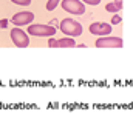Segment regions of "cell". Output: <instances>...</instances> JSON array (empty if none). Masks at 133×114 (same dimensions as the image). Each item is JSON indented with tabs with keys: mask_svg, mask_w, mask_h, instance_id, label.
I'll use <instances>...</instances> for the list:
<instances>
[{
	"mask_svg": "<svg viewBox=\"0 0 133 114\" xmlns=\"http://www.w3.org/2000/svg\"><path fill=\"white\" fill-rule=\"evenodd\" d=\"M115 2H122V0H115Z\"/></svg>",
	"mask_w": 133,
	"mask_h": 114,
	"instance_id": "17",
	"label": "cell"
},
{
	"mask_svg": "<svg viewBox=\"0 0 133 114\" xmlns=\"http://www.w3.org/2000/svg\"><path fill=\"white\" fill-rule=\"evenodd\" d=\"M90 33L93 36H108L111 34V25L105 22H96L90 25Z\"/></svg>",
	"mask_w": 133,
	"mask_h": 114,
	"instance_id": "7",
	"label": "cell"
},
{
	"mask_svg": "<svg viewBox=\"0 0 133 114\" xmlns=\"http://www.w3.org/2000/svg\"><path fill=\"white\" fill-rule=\"evenodd\" d=\"M122 39L113 36H101L96 40V48H122Z\"/></svg>",
	"mask_w": 133,
	"mask_h": 114,
	"instance_id": "5",
	"label": "cell"
},
{
	"mask_svg": "<svg viewBox=\"0 0 133 114\" xmlns=\"http://www.w3.org/2000/svg\"><path fill=\"white\" fill-rule=\"evenodd\" d=\"M51 25H53V26H54V25H57V20H56V19H53V20H51Z\"/></svg>",
	"mask_w": 133,
	"mask_h": 114,
	"instance_id": "16",
	"label": "cell"
},
{
	"mask_svg": "<svg viewBox=\"0 0 133 114\" xmlns=\"http://www.w3.org/2000/svg\"><path fill=\"white\" fill-rule=\"evenodd\" d=\"M34 20V14L30 11H22V12H17L12 16L11 19V23H14L16 26H25V25H30L33 23Z\"/></svg>",
	"mask_w": 133,
	"mask_h": 114,
	"instance_id": "6",
	"label": "cell"
},
{
	"mask_svg": "<svg viewBox=\"0 0 133 114\" xmlns=\"http://www.w3.org/2000/svg\"><path fill=\"white\" fill-rule=\"evenodd\" d=\"M28 34L36 37H51L56 34V28L53 25H30Z\"/></svg>",
	"mask_w": 133,
	"mask_h": 114,
	"instance_id": "2",
	"label": "cell"
},
{
	"mask_svg": "<svg viewBox=\"0 0 133 114\" xmlns=\"http://www.w3.org/2000/svg\"><path fill=\"white\" fill-rule=\"evenodd\" d=\"M8 23H9V22H8V19H2V20H0V28H2V29H3V28H6V26H8Z\"/></svg>",
	"mask_w": 133,
	"mask_h": 114,
	"instance_id": "15",
	"label": "cell"
},
{
	"mask_svg": "<svg viewBox=\"0 0 133 114\" xmlns=\"http://www.w3.org/2000/svg\"><path fill=\"white\" fill-rule=\"evenodd\" d=\"M61 6L64 8V11L74 16H82L85 12V5L82 0H62Z\"/></svg>",
	"mask_w": 133,
	"mask_h": 114,
	"instance_id": "3",
	"label": "cell"
},
{
	"mask_svg": "<svg viewBox=\"0 0 133 114\" xmlns=\"http://www.w3.org/2000/svg\"><path fill=\"white\" fill-rule=\"evenodd\" d=\"M59 3H61V0H48L46 2V11H54Z\"/></svg>",
	"mask_w": 133,
	"mask_h": 114,
	"instance_id": "10",
	"label": "cell"
},
{
	"mask_svg": "<svg viewBox=\"0 0 133 114\" xmlns=\"http://www.w3.org/2000/svg\"><path fill=\"white\" fill-rule=\"evenodd\" d=\"M12 3H16V5H20V6H28V5H31V0H11Z\"/></svg>",
	"mask_w": 133,
	"mask_h": 114,
	"instance_id": "11",
	"label": "cell"
},
{
	"mask_svg": "<svg viewBox=\"0 0 133 114\" xmlns=\"http://www.w3.org/2000/svg\"><path fill=\"white\" fill-rule=\"evenodd\" d=\"M121 20H122V19H121V16H119V14H115V16L111 17V25H119V23H121Z\"/></svg>",
	"mask_w": 133,
	"mask_h": 114,
	"instance_id": "12",
	"label": "cell"
},
{
	"mask_svg": "<svg viewBox=\"0 0 133 114\" xmlns=\"http://www.w3.org/2000/svg\"><path fill=\"white\" fill-rule=\"evenodd\" d=\"M74 46H77L74 37H64L57 40V48H74Z\"/></svg>",
	"mask_w": 133,
	"mask_h": 114,
	"instance_id": "8",
	"label": "cell"
},
{
	"mask_svg": "<svg viewBox=\"0 0 133 114\" xmlns=\"http://www.w3.org/2000/svg\"><path fill=\"white\" fill-rule=\"evenodd\" d=\"M84 3H88V5H93V6H96V5H99L101 0H82Z\"/></svg>",
	"mask_w": 133,
	"mask_h": 114,
	"instance_id": "14",
	"label": "cell"
},
{
	"mask_svg": "<svg viewBox=\"0 0 133 114\" xmlns=\"http://www.w3.org/2000/svg\"><path fill=\"white\" fill-rule=\"evenodd\" d=\"M11 40L17 48H26L30 45V37L26 36L25 31L20 29V26H16L11 29Z\"/></svg>",
	"mask_w": 133,
	"mask_h": 114,
	"instance_id": "4",
	"label": "cell"
},
{
	"mask_svg": "<svg viewBox=\"0 0 133 114\" xmlns=\"http://www.w3.org/2000/svg\"><path fill=\"white\" fill-rule=\"evenodd\" d=\"M121 9H122V2H113V3L105 5V11H108V12H118Z\"/></svg>",
	"mask_w": 133,
	"mask_h": 114,
	"instance_id": "9",
	"label": "cell"
},
{
	"mask_svg": "<svg viewBox=\"0 0 133 114\" xmlns=\"http://www.w3.org/2000/svg\"><path fill=\"white\" fill-rule=\"evenodd\" d=\"M48 46L50 48H57V40L56 39H50L48 40Z\"/></svg>",
	"mask_w": 133,
	"mask_h": 114,
	"instance_id": "13",
	"label": "cell"
},
{
	"mask_svg": "<svg viewBox=\"0 0 133 114\" xmlns=\"http://www.w3.org/2000/svg\"><path fill=\"white\" fill-rule=\"evenodd\" d=\"M59 28H61V31H62L65 36H68V37H79V36H82V33H84L82 25H81L79 22L73 20V19H64V20L61 22Z\"/></svg>",
	"mask_w": 133,
	"mask_h": 114,
	"instance_id": "1",
	"label": "cell"
}]
</instances>
